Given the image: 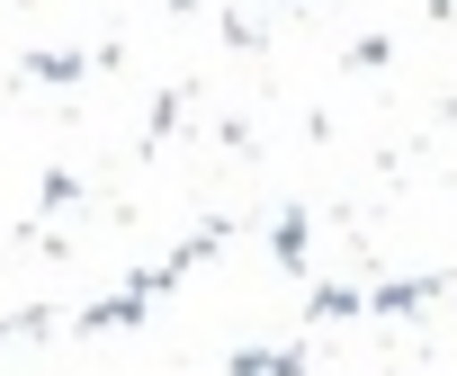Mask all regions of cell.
<instances>
[{"instance_id":"cell-1","label":"cell","mask_w":457,"mask_h":376,"mask_svg":"<svg viewBox=\"0 0 457 376\" xmlns=\"http://www.w3.org/2000/svg\"><path fill=\"white\" fill-rule=\"evenodd\" d=\"M224 376H305V349L296 340H278V349H234V358H224Z\"/></svg>"},{"instance_id":"cell-2","label":"cell","mask_w":457,"mask_h":376,"mask_svg":"<svg viewBox=\"0 0 457 376\" xmlns=\"http://www.w3.org/2000/svg\"><path fill=\"white\" fill-rule=\"evenodd\" d=\"M144 314H153V296H144V287H117V296H99V305L81 314V331H135Z\"/></svg>"},{"instance_id":"cell-3","label":"cell","mask_w":457,"mask_h":376,"mask_svg":"<svg viewBox=\"0 0 457 376\" xmlns=\"http://www.w3.org/2000/svg\"><path fill=\"white\" fill-rule=\"evenodd\" d=\"M439 296V278H386V287H368V314H421Z\"/></svg>"},{"instance_id":"cell-4","label":"cell","mask_w":457,"mask_h":376,"mask_svg":"<svg viewBox=\"0 0 457 376\" xmlns=\"http://www.w3.org/2000/svg\"><path fill=\"white\" fill-rule=\"evenodd\" d=\"M270 260H278L287 278H305V207H287V216L270 225Z\"/></svg>"},{"instance_id":"cell-5","label":"cell","mask_w":457,"mask_h":376,"mask_svg":"<svg viewBox=\"0 0 457 376\" xmlns=\"http://www.w3.org/2000/svg\"><path fill=\"white\" fill-rule=\"evenodd\" d=\"M359 314H368L359 287H314V296H305V323H359Z\"/></svg>"},{"instance_id":"cell-6","label":"cell","mask_w":457,"mask_h":376,"mask_svg":"<svg viewBox=\"0 0 457 376\" xmlns=\"http://www.w3.org/2000/svg\"><path fill=\"white\" fill-rule=\"evenodd\" d=\"M28 72H37V81H81V72H90V63H81V54H37V63H28Z\"/></svg>"}]
</instances>
